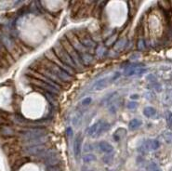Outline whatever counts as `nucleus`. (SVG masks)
<instances>
[{"label":"nucleus","mask_w":172,"mask_h":171,"mask_svg":"<svg viewBox=\"0 0 172 171\" xmlns=\"http://www.w3.org/2000/svg\"><path fill=\"white\" fill-rule=\"evenodd\" d=\"M38 62H39L43 66H45L48 71L51 72L52 74H53L55 76H57L60 81H63V83H65V82H70V81L73 80V77H72L71 75H69L67 72H65V71H63L61 68H60L58 65H56V64L50 63V60H47L45 57L42 58V59H40V60H38Z\"/></svg>","instance_id":"1"},{"label":"nucleus","mask_w":172,"mask_h":171,"mask_svg":"<svg viewBox=\"0 0 172 171\" xmlns=\"http://www.w3.org/2000/svg\"><path fill=\"white\" fill-rule=\"evenodd\" d=\"M60 44L63 46V47L65 50V51L68 53V55L71 57V59L73 60V62L75 63V64L76 65L77 69L78 67H80V70H83L84 69V65L82 64L81 63V58H80V55L79 53L75 50V48L73 47V46L69 43V41L67 40L65 34L63 35L60 37V39L59 40ZM79 71V70H78Z\"/></svg>","instance_id":"2"},{"label":"nucleus","mask_w":172,"mask_h":171,"mask_svg":"<svg viewBox=\"0 0 172 171\" xmlns=\"http://www.w3.org/2000/svg\"><path fill=\"white\" fill-rule=\"evenodd\" d=\"M52 50L54 51V53L56 54V56L58 57V59H59L63 64H65L66 66L70 67V68L73 69V70H75L76 72L78 71L76 65L75 64V63L73 62V60L71 59V57L68 55V53L65 51V50L63 47V46L60 44L59 41L54 44Z\"/></svg>","instance_id":"3"},{"label":"nucleus","mask_w":172,"mask_h":171,"mask_svg":"<svg viewBox=\"0 0 172 171\" xmlns=\"http://www.w3.org/2000/svg\"><path fill=\"white\" fill-rule=\"evenodd\" d=\"M111 126H110L109 123L107 122H104V121H98L96 122L95 124H93L89 128V135L91 137V138H99L102 134L107 132Z\"/></svg>","instance_id":"4"},{"label":"nucleus","mask_w":172,"mask_h":171,"mask_svg":"<svg viewBox=\"0 0 172 171\" xmlns=\"http://www.w3.org/2000/svg\"><path fill=\"white\" fill-rule=\"evenodd\" d=\"M44 57H45L47 60H50V63H52L58 65L60 68H61L63 71L67 72L68 74L71 75V76L73 75V74H75V73H76L75 70L71 69L70 67L66 66L65 64H63V63H61L60 60L58 59V57L56 56V54L54 53V51H53L52 50H47V51L45 52V54H44Z\"/></svg>","instance_id":"5"},{"label":"nucleus","mask_w":172,"mask_h":171,"mask_svg":"<svg viewBox=\"0 0 172 171\" xmlns=\"http://www.w3.org/2000/svg\"><path fill=\"white\" fill-rule=\"evenodd\" d=\"M65 36L67 40L69 41V43L73 46V47L79 53V55L84 54V53H87L88 50L80 42V40L78 39V37L76 35V34L73 32H68L65 34Z\"/></svg>","instance_id":"6"},{"label":"nucleus","mask_w":172,"mask_h":171,"mask_svg":"<svg viewBox=\"0 0 172 171\" xmlns=\"http://www.w3.org/2000/svg\"><path fill=\"white\" fill-rule=\"evenodd\" d=\"M119 73H117V74H115L114 76H108V77H104V78H102V79H100L99 81H97L95 84H94V89L95 90H102V89H104L105 88H107L108 86L111 84L113 81H115L116 78H118L119 77Z\"/></svg>","instance_id":"7"},{"label":"nucleus","mask_w":172,"mask_h":171,"mask_svg":"<svg viewBox=\"0 0 172 171\" xmlns=\"http://www.w3.org/2000/svg\"><path fill=\"white\" fill-rule=\"evenodd\" d=\"M146 72L147 70L144 67L137 65V64H133V65L128 66L124 70V75L127 76H135V75H142Z\"/></svg>","instance_id":"8"},{"label":"nucleus","mask_w":172,"mask_h":171,"mask_svg":"<svg viewBox=\"0 0 172 171\" xmlns=\"http://www.w3.org/2000/svg\"><path fill=\"white\" fill-rule=\"evenodd\" d=\"M76 35L78 37V39L80 40L81 44L87 48L88 47H93L95 46L94 42L92 41V39L89 37V35H88V32L87 31H84V30H80V34H76Z\"/></svg>","instance_id":"9"},{"label":"nucleus","mask_w":172,"mask_h":171,"mask_svg":"<svg viewBox=\"0 0 172 171\" xmlns=\"http://www.w3.org/2000/svg\"><path fill=\"white\" fill-rule=\"evenodd\" d=\"M45 162L47 165L50 166H58L60 162V155L55 151H50L48 153H45Z\"/></svg>","instance_id":"10"},{"label":"nucleus","mask_w":172,"mask_h":171,"mask_svg":"<svg viewBox=\"0 0 172 171\" xmlns=\"http://www.w3.org/2000/svg\"><path fill=\"white\" fill-rule=\"evenodd\" d=\"M81 148H82V136L79 133L75 138L73 140V154H75L76 159L78 160L81 155Z\"/></svg>","instance_id":"11"},{"label":"nucleus","mask_w":172,"mask_h":171,"mask_svg":"<svg viewBox=\"0 0 172 171\" xmlns=\"http://www.w3.org/2000/svg\"><path fill=\"white\" fill-rule=\"evenodd\" d=\"M99 147L101 149L102 152L105 153H112L114 151V147L112 144H110L107 141H101L99 143Z\"/></svg>","instance_id":"12"},{"label":"nucleus","mask_w":172,"mask_h":171,"mask_svg":"<svg viewBox=\"0 0 172 171\" xmlns=\"http://www.w3.org/2000/svg\"><path fill=\"white\" fill-rule=\"evenodd\" d=\"M160 143L157 140H149L145 142V148L150 151H155L159 148Z\"/></svg>","instance_id":"13"},{"label":"nucleus","mask_w":172,"mask_h":171,"mask_svg":"<svg viewBox=\"0 0 172 171\" xmlns=\"http://www.w3.org/2000/svg\"><path fill=\"white\" fill-rule=\"evenodd\" d=\"M81 58V63L83 65H89L92 60H93V57L89 54V53H84L80 55Z\"/></svg>","instance_id":"14"},{"label":"nucleus","mask_w":172,"mask_h":171,"mask_svg":"<svg viewBox=\"0 0 172 171\" xmlns=\"http://www.w3.org/2000/svg\"><path fill=\"white\" fill-rule=\"evenodd\" d=\"M156 114V110L151 106H148V107H145L144 110H143V115L147 117V118H151L153 117L154 115Z\"/></svg>","instance_id":"15"},{"label":"nucleus","mask_w":172,"mask_h":171,"mask_svg":"<svg viewBox=\"0 0 172 171\" xmlns=\"http://www.w3.org/2000/svg\"><path fill=\"white\" fill-rule=\"evenodd\" d=\"M141 125H142V121H141L140 119L135 118V119H132V120L129 122L128 127H129V129H136V128H138L139 127H141Z\"/></svg>","instance_id":"16"},{"label":"nucleus","mask_w":172,"mask_h":171,"mask_svg":"<svg viewBox=\"0 0 172 171\" xmlns=\"http://www.w3.org/2000/svg\"><path fill=\"white\" fill-rule=\"evenodd\" d=\"M163 138L167 144H172V132L171 131H165L163 133Z\"/></svg>","instance_id":"17"},{"label":"nucleus","mask_w":172,"mask_h":171,"mask_svg":"<svg viewBox=\"0 0 172 171\" xmlns=\"http://www.w3.org/2000/svg\"><path fill=\"white\" fill-rule=\"evenodd\" d=\"M83 160H84V162H86V163H89V162H92V161L96 160V157H95V155H93V154H86V155L83 157Z\"/></svg>","instance_id":"18"},{"label":"nucleus","mask_w":172,"mask_h":171,"mask_svg":"<svg viewBox=\"0 0 172 171\" xmlns=\"http://www.w3.org/2000/svg\"><path fill=\"white\" fill-rule=\"evenodd\" d=\"M166 118H167V123L168 127H172V113L170 111H167L166 113Z\"/></svg>","instance_id":"19"},{"label":"nucleus","mask_w":172,"mask_h":171,"mask_svg":"<svg viewBox=\"0 0 172 171\" xmlns=\"http://www.w3.org/2000/svg\"><path fill=\"white\" fill-rule=\"evenodd\" d=\"M147 171H160V168L154 163H151L147 166Z\"/></svg>","instance_id":"20"},{"label":"nucleus","mask_w":172,"mask_h":171,"mask_svg":"<svg viewBox=\"0 0 172 171\" xmlns=\"http://www.w3.org/2000/svg\"><path fill=\"white\" fill-rule=\"evenodd\" d=\"M137 106H138V103H137V102H128V105H127V107H128L129 110L136 109Z\"/></svg>","instance_id":"21"},{"label":"nucleus","mask_w":172,"mask_h":171,"mask_svg":"<svg viewBox=\"0 0 172 171\" xmlns=\"http://www.w3.org/2000/svg\"><path fill=\"white\" fill-rule=\"evenodd\" d=\"M91 98H86V99H84L83 101H82V102H81V105H83V106H86V105H89L90 102H91Z\"/></svg>","instance_id":"22"},{"label":"nucleus","mask_w":172,"mask_h":171,"mask_svg":"<svg viewBox=\"0 0 172 171\" xmlns=\"http://www.w3.org/2000/svg\"><path fill=\"white\" fill-rule=\"evenodd\" d=\"M50 171H60V167H58V166H50Z\"/></svg>","instance_id":"23"},{"label":"nucleus","mask_w":172,"mask_h":171,"mask_svg":"<svg viewBox=\"0 0 172 171\" xmlns=\"http://www.w3.org/2000/svg\"><path fill=\"white\" fill-rule=\"evenodd\" d=\"M139 95H137V94H133V95H131L130 96V99L131 100H137V99H139Z\"/></svg>","instance_id":"24"},{"label":"nucleus","mask_w":172,"mask_h":171,"mask_svg":"<svg viewBox=\"0 0 172 171\" xmlns=\"http://www.w3.org/2000/svg\"><path fill=\"white\" fill-rule=\"evenodd\" d=\"M170 171H172V167H171V169H170Z\"/></svg>","instance_id":"25"}]
</instances>
